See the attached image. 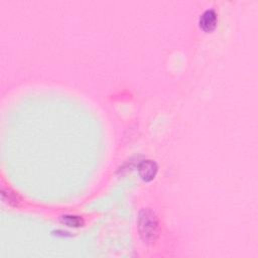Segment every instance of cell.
<instances>
[{"label":"cell","mask_w":258,"mask_h":258,"mask_svg":"<svg viewBox=\"0 0 258 258\" xmlns=\"http://www.w3.org/2000/svg\"><path fill=\"white\" fill-rule=\"evenodd\" d=\"M138 228L144 241L149 242L155 239L158 230V222L155 214L151 210L144 209L140 212Z\"/></svg>","instance_id":"obj_1"},{"label":"cell","mask_w":258,"mask_h":258,"mask_svg":"<svg viewBox=\"0 0 258 258\" xmlns=\"http://www.w3.org/2000/svg\"><path fill=\"white\" fill-rule=\"evenodd\" d=\"M138 173H139V176L142 178V180L146 182L151 181L157 173V165L153 160H150V159L142 160L138 166Z\"/></svg>","instance_id":"obj_2"},{"label":"cell","mask_w":258,"mask_h":258,"mask_svg":"<svg viewBox=\"0 0 258 258\" xmlns=\"http://www.w3.org/2000/svg\"><path fill=\"white\" fill-rule=\"evenodd\" d=\"M200 27L205 32H212L217 25V15L213 10L206 11L200 18Z\"/></svg>","instance_id":"obj_3"},{"label":"cell","mask_w":258,"mask_h":258,"mask_svg":"<svg viewBox=\"0 0 258 258\" xmlns=\"http://www.w3.org/2000/svg\"><path fill=\"white\" fill-rule=\"evenodd\" d=\"M63 223L68 225L69 227H80L83 225V220L80 217L72 216V215H66L62 218Z\"/></svg>","instance_id":"obj_4"}]
</instances>
